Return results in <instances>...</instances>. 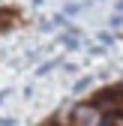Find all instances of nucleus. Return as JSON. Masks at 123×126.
Segmentation results:
<instances>
[{
  "mask_svg": "<svg viewBox=\"0 0 123 126\" xmlns=\"http://www.w3.org/2000/svg\"><path fill=\"white\" fill-rule=\"evenodd\" d=\"M45 126H54V120H48V123H45Z\"/></svg>",
  "mask_w": 123,
  "mask_h": 126,
  "instance_id": "0eeeda50",
  "label": "nucleus"
},
{
  "mask_svg": "<svg viewBox=\"0 0 123 126\" xmlns=\"http://www.w3.org/2000/svg\"><path fill=\"white\" fill-rule=\"evenodd\" d=\"M63 45H66V48H78V45H81L78 33H75V30H69V33H63Z\"/></svg>",
  "mask_w": 123,
  "mask_h": 126,
  "instance_id": "f03ea898",
  "label": "nucleus"
},
{
  "mask_svg": "<svg viewBox=\"0 0 123 126\" xmlns=\"http://www.w3.org/2000/svg\"><path fill=\"white\" fill-rule=\"evenodd\" d=\"M90 84H93V78H81V81L75 84V93H81V90H87Z\"/></svg>",
  "mask_w": 123,
  "mask_h": 126,
  "instance_id": "7ed1b4c3",
  "label": "nucleus"
},
{
  "mask_svg": "<svg viewBox=\"0 0 123 126\" xmlns=\"http://www.w3.org/2000/svg\"><path fill=\"white\" fill-rule=\"evenodd\" d=\"M81 9H84V6H81V3H69V6H66V15H78V12H81Z\"/></svg>",
  "mask_w": 123,
  "mask_h": 126,
  "instance_id": "20e7f679",
  "label": "nucleus"
},
{
  "mask_svg": "<svg viewBox=\"0 0 123 126\" xmlns=\"http://www.w3.org/2000/svg\"><path fill=\"white\" fill-rule=\"evenodd\" d=\"M72 123L75 126H99L102 114H99V108H93V105H75L72 108Z\"/></svg>",
  "mask_w": 123,
  "mask_h": 126,
  "instance_id": "f257e3e1",
  "label": "nucleus"
},
{
  "mask_svg": "<svg viewBox=\"0 0 123 126\" xmlns=\"http://www.w3.org/2000/svg\"><path fill=\"white\" fill-rule=\"evenodd\" d=\"M123 24V15H111V27H120Z\"/></svg>",
  "mask_w": 123,
  "mask_h": 126,
  "instance_id": "39448f33",
  "label": "nucleus"
},
{
  "mask_svg": "<svg viewBox=\"0 0 123 126\" xmlns=\"http://www.w3.org/2000/svg\"><path fill=\"white\" fill-rule=\"evenodd\" d=\"M117 15H123V0H117Z\"/></svg>",
  "mask_w": 123,
  "mask_h": 126,
  "instance_id": "423d86ee",
  "label": "nucleus"
}]
</instances>
